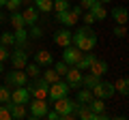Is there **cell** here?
Segmentation results:
<instances>
[{
  "label": "cell",
  "mask_w": 129,
  "mask_h": 120,
  "mask_svg": "<svg viewBox=\"0 0 129 120\" xmlns=\"http://www.w3.org/2000/svg\"><path fill=\"white\" fill-rule=\"evenodd\" d=\"M73 45L78 47V49H82V51H92L95 45H97L95 30H92L90 26H86V24H84L82 28H78L73 32Z\"/></svg>",
  "instance_id": "6da1fadb"
},
{
  "label": "cell",
  "mask_w": 129,
  "mask_h": 120,
  "mask_svg": "<svg viewBox=\"0 0 129 120\" xmlns=\"http://www.w3.org/2000/svg\"><path fill=\"white\" fill-rule=\"evenodd\" d=\"M28 90H30L32 99H47V94H50V84L43 79V75H39V77H35V84Z\"/></svg>",
  "instance_id": "7a4b0ae2"
},
{
  "label": "cell",
  "mask_w": 129,
  "mask_h": 120,
  "mask_svg": "<svg viewBox=\"0 0 129 120\" xmlns=\"http://www.w3.org/2000/svg\"><path fill=\"white\" fill-rule=\"evenodd\" d=\"M69 84L64 82V79H56L54 84H50V94L47 99L50 101H56V99H62V97H69Z\"/></svg>",
  "instance_id": "3957f363"
},
{
  "label": "cell",
  "mask_w": 129,
  "mask_h": 120,
  "mask_svg": "<svg viewBox=\"0 0 129 120\" xmlns=\"http://www.w3.org/2000/svg\"><path fill=\"white\" fill-rule=\"evenodd\" d=\"M28 107H30V111H28V118H32V120L45 118L47 109H50V105L45 103V99H35V101H32Z\"/></svg>",
  "instance_id": "277c9868"
},
{
  "label": "cell",
  "mask_w": 129,
  "mask_h": 120,
  "mask_svg": "<svg viewBox=\"0 0 129 120\" xmlns=\"http://www.w3.org/2000/svg\"><path fill=\"white\" fill-rule=\"evenodd\" d=\"M5 82H7V86H13V88L15 86H26L28 84V75H26L24 69H13V71L7 73Z\"/></svg>",
  "instance_id": "5b68a950"
},
{
  "label": "cell",
  "mask_w": 129,
  "mask_h": 120,
  "mask_svg": "<svg viewBox=\"0 0 129 120\" xmlns=\"http://www.w3.org/2000/svg\"><path fill=\"white\" fill-rule=\"evenodd\" d=\"M92 94H95L97 99H112L116 94V86L112 82H99L92 88Z\"/></svg>",
  "instance_id": "8992f818"
},
{
  "label": "cell",
  "mask_w": 129,
  "mask_h": 120,
  "mask_svg": "<svg viewBox=\"0 0 129 120\" xmlns=\"http://www.w3.org/2000/svg\"><path fill=\"white\" fill-rule=\"evenodd\" d=\"M82 54H84V51L78 49L73 43H71V45H67V47H62V60H64L69 67H75V65H78V60L82 58Z\"/></svg>",
  "instance_id": "52a82bcc"
},
{
  "label": "cell",
  "mask_w": 129,
  "mask_h": 120,
  "mask_svg": "<svg viewBox=\"0 0 129 120\" xmlns=\"http://www.w3.org/2000/svg\"><path fill=\"white\" fill-rule=\"evenodd\" d=\"M82 71L78 67H69V71L64 73V82L69 84V88H82Z\"/></svg>",
  "instance_id": "ba28073f"
},
{
  "label": "cell",
  "mask_w": 129,
  "mask_h": 120,
  "mask_svg": "<svg viewBox=\"0 0 129 120\" xmlns=\"http://www.w3.org/2000/svg\"><path fill=\"white\" fill-rule=\"evenodd\" d=\"M54 43L58 47H67L73 43V32H71L69 28H60V30H56L54 32Z\"/></svg>",
  "instance_id": "9c48e42d"
},
{
  "label": "cell",
  "mask_w": 129,
  "mask_h": 120,
  "mask_svg": "<svg viewBox=\"0 0 129 120\" xmlns=\"http://www.w3.org/2000/svg\"><path fill=\"white\" fill-rule=\"evenodd\" d=\"M9 60H11V65H13V69H24L28 65V54L24 51V47H17L15 51H11Z\"/></svg>",
  "instance_id": "30bf717a"
},
{
  "label": "cell",
  "mask_w": 129,
  "mask_h": 120,
  "mask_svg": "<svg viewBox=\"0 0 129 120\" xmlns=\"http://www.w3.org/2000/svg\"><path fill=\"white\" fill-rule=\"evenodd\" d=\"M30 90L26 86H15V90H11V101L15 103H22V105H28L30 103Z\"/></svg>",
  "instance_id": "8fae6325"
},
{
  "label": "cell",
  "mask_w": 129,
  "mask_h": 120,
  "mask_svg": "<svg viewBox=\"0 0 129 120\" xmlns=\"http://www.w3.org/2000/svg\"><path fill=\"white\" fill-rule=\"evenodd\" d=\"M73 103H75V101H71L69 97H62V99L52 101V105H54V109L60 114V120H62L64 114H71V111H73Z\"/></svg>",
  "instance_id": "7c38bea8"
},
{
  "label": "cell",
  "mask_w": 129,
  "mask_h": 120,
  "mask_svg": "<svg viewBox=\"0 0 129 120\" xmlns=\"http://www.w3.org/2000/svg\"><path fill=\"white\" fill-rule=\"evenodd\" d=\"M5 105L9 107V111H11V120H22V118H26V116H28V111H26V105H22V103L7 101Z\"/></svg>",
  "instance_id": "4fadbf2b"
},
{
  "label": "cell",
  "mask_w": 129,
  "mask_h": 120,
  "mask_svg": "<svg viewBox=\"0 0 129 120\" xmlns=\"http://www.w3.org/2000/svg\"><path fill=\"white\" fill-rule=\"evenodd\" d=\"M78 19H80V17H78V15H75L71 9H67V11H60V13H56V22H60L64 28H71L75 22H78Z\"/></svg>",
  "instance_id": "5bb4252c"
},
{
  "label": "cell",
  "mask_w": 129,
  "mask_h": 120,
  "mask_svg": "<svg viewBox=\"0 0 129 120\" xmlns=\"http://www.w3.org/2000/svg\"><path fill=\"white\" fill-rule=\"evenodd\" d=\"M24 22H26V26H35V24L39 22V11L35 5H28L26 9H24Z\"/></svg>",
  "instance_id": "9a60e30c"
},
{
  "label": "cell",
  "mask_w": 129,
  "mask_h": 120,
  "mask_svg": "<svg viewBox=\"0 0 129 120\" xmlns=\"http://www.w3.org/2000/svg\"><path fill=\"white\" fill-rule=\"evenodd\" d=\"M95 60H97V56L92 54V51H84L82 58L78 60V65H75V67H78L80 71H88V69H90V65L95 62Z\"/></svg>",
  "instance_id": "2e32d148"
},
{
  "label": "cell",
  "mask_w": 129,
  "mask_h": 120,
  "mask_svg": "<svg viewBox=\"0 0 129 120\" xmlns=\"http://www.w3.org/2000/svg\"><path fill=\"white\" fill-rule=\"evenodd\" d=\"M35 62H37L39 67H52L54 58H52V54L47 49H39L37 54H35Z\"/></svg>",
  "instance_id": "e0dca14e"
},
{
  "label": "cell",
  "mask_w": 129,
  "mask_h": 120,
  "mask_svg": "<svg viewBox=\"0 0 129 120\" xmlns=\"http://www.w3.org/2000/svg\"><path fill=\"white\" fill-rule=\"evenodd\" d=\"M112 19H114L116 24H125V26H127V22H129V11L125 9V7H114V9H112Z\"/></svg>",
  "instance_id": "ac0fdd59"
},
{
  "label": "cell",
  "mask_w": 129,
  "mask_h": 120,
  "mask_svg": "<svg viewBox=\"0 0 129 120\" xmlns=\"http://www.w3.org/2000/svg\"><path fill=\"white\" fill-rule=\"evenodd\" d=\"M88 71L101 77V75H106V73H108V62H106V60H99V58H97L95 62L90 65V69H88Z\"/></svg>",
  "instance_id": "d6986e66"
},
{
  "label": "cell",
  "mask_w": 129,
  "mask_h": 120,
  "mask_svg": "<svg viewBox=\"0 0 129 120\" xmlns=\"http://www.w3.org/2000/svg\"><path fill=\"white\" fill-rule=\"evenodd\" d=\"M13 34H15V45H17V47H26L28 37H30L26 28H15V32H13Z\"/></svg>",
  "instance_id": "ffe728a7"
},
{
  "label": "cell",
  "mask_w": 129,
  "mask_h": 120,
  "mask_svg": "<svg viewBox=\"0 0 129 120\" xmlns=\"http://www.w3.org/2000/svg\"><path fill=\"white\" fill-rule=\"evenodd\" d=\"M39 13H52L54 11V0H32Z\"/></svg>",
  "instance_id": "44dd1931"
},
{
  "label": "cell",
  "mask_w": 129,
  "mask_h": 120,
  "mask_svg": "<svg viewBox=\"0 0 129 120\" xmlns=\"http://www.w3.org/2000/svg\"><path fill=\"white\" fill-rule=\"evenodd\" d=\"M114 86L120 97H129V77H120L118 82H114Z\"/></svg>",
  "instance_id": "7402d4cb"
},
{
  "label": "cell",
  "mask_w": 129,
  "mask_h": 120,
  "mask_svg": "<svg viewBox=\"0 0 129 120\" xmlns=\"http://www.w3.org/2000/svg\"><path fill=\"white\" fill-rule=\"evenodd\" d=\"M99 82H101V77L95 75V73H88V75H84V77H82V86H84V88H90V90H92Z\"/></svg>",
  "instance_id": "603a6c76"
},
{
  "label": "cell",
  "mask_w": 129,
  "mask_h": 120,
  "mask_svg": "<svg viewBox=\"0 0 129 120\" xmlns=\"http://www.w3.org/2000/svg\"><path fill=\"white\" fill-rule=\"evenodd\" d=\"M92 99H95V94H92L90 88H84V86H82V88L78 90V101H80V103H90Z\"/></svg>",
  "instance_id": "cb8c5ba5"
},
{
  "label": "cell",
  "mask_w": 129,
  "mask_h": 120,
  "mask_svg": "<svg viewBox=\"0 0 129 120\" xmlns=\"http://www.w3.org/2000/svg\"><path fill=\"white\" fill-rule=\"evenodd\" d=\"M9 22H11V26H13V28H26V22H24V15L19 13V11H13V13H11Z\"/></svg>",
  "instance_id": "d4e9b609"
},
{
  "label": "cell",
  "mask_w": 129,
  "mask_h": 120,
  "mask_svg": "<svg viewBox=\"0 0 129 120\" xmlns=\"http://www.w3.org/2000/svg\"><path fill=\"white\" fill-rule=\"evenodd\" d=\"M88 107H90L95 114H103V111H106V99H97L95 97L90 103H88Z\"/></svg>",
  "instance_id": "484cf974"
},
{
  "label": "cell",
  "mask_w": 129,
  "mask_h": 120,
  "mask_svg": "<svg viewBox=\"0 0 129 120\" xmlns=\"http://www.w3.org/2000/svg\"><path fill=\"white\" fill-rule=\"evenodd\" d=\"M90 13L95 15V19H97V22H101V19H106V17H108V11H106V7H103L101 2H97V5L90 9Z\"/></svg>",
  "instance_id": "4316f807"
},
{
  "label": "cell",
  "mask_w": 129,
  "mask_h": 120,
  "mask_svg": "<svg viewBox=\"0 0 129 120\" xmlns=\"http://www.w3.org/2000/svg\"><path fill=\"white\" fill-rule=\"evenodd\" d=\"M43 79H45L47 84H54L56 79H60V75L56 73L54 67H45V71H43Z\"/></svg>",
  "instance_id": "83f0119b"
},
{
  "label": "cell",
  "mask_w": 129,
  "mask_h": 120,
  "mask_svg": "<svg viewBox=\"0 0 129 120\" xmlns=\"http://www.w3.org/2000/svg\"><path fill=\"white\" fill-rule=\"evenodd\" d=\"M24 71H26V75H28L30 79L39 77V73H41V71H39V65H37V62H30V65H26V67H24Z\"/></svg>",
  "instance_id": "f1b7e54d"
},
{
  "label": "cell",
  "mask_w": 129,
  "mask_h": 120,
  "mask_svg": "<svg viewBox=\"0 0 129 120\" xmlns=\"http://www.w3.org/2000/svg\"><path fill=\"white\" fill-rule=\"evenodd\" d=\"M0 43H2V45H7V47H9V45H15V34L5 30V32L0 34Z\"/></svg>",
  "instance_id": "f546056e"
},
{
  "label": "cell",
  "mask_w": 129,
  "mask_h": 120,
  "mask_svg": "<svg viewBox=\"0 0 129 120\" xmlns=\"http://www.w3.org/2000/svg\"><path fill=\"white\" fill-rule=\"evenodd\" d=\"M67 9H71V2H69V0H54V11H56V13L67 11Z\"/></svg>",
  "instance_id": "4dcf8cb0"
},
{
  "label": "cell",
  "mask_w": 129,
  "mask_h": 120,
  "mask_svg": "<svg viewBox=\"0 0 129 120\" xmlns=\"http://www.w3.org/2000/svg\"><path fill=\"white\" fill-rule=\"evenodd\" d=\"M5 7L11 11V13H13V11H19V9H22V0H7Z\"/></svg>",
  "instance_id": "1f68e13d"
},
{
  "label": "cell",
  "mask_w": 129,
  "mask_h": 120,
  "mask_svg": "<svg viewBox=\"0 0 129 120\" xmlns=\"http://www.w3.org/2000/svg\"><path fill=\"white\" fill-rule=\"evenodd\" d=\"M56 73L60 75V77H64V73H67V71H69V65H67V62H64V60H60V62H56Z\"/></svg>",
  "instance_id": "d6a6232c"
},
{
  "label": "cell",
  "mask_w": 129,
  "mask_h": 120,
  "mask_svg": "<svg viewBox=\"0 0 129 120\" xmlns=\"http://www.w3.org/2000/svg\"><path fill=\"white\" fill-rule=\"evenodd\" d=\"M7 101H11V90H9V88H5V86H0V103L5 105Z\"/></svg>",
  "instance_id": "836d02e7"
},
{
  "label": "cell",
  "mask_w": 129,
  "mask_h": 120,
  "mask_svg": "<svg viewBox=\"0 0 129 120\" xmlns=\"http://www.w3.org/2000/svg\"><path fill=\"white\" fill-rule=\"evenodd\" d=\"M82 22L86 24V26H92V24H95L97 19H95V15H92L90 11H84V13H82Z\"/></svg>",
  "instance_id": "e575fe53"
},
{
  "label": "cell",
  "mask_w": 129,
  "mask_h": 120,
  "mask_svg": "<svg viewBox=\"0 0 129 120\" xmlns=\"http://www.w3.org/2000/svg\"><path fill=\"white\" fill-rule=\"evenodd\" d=\"M125 34H127V26H125V24H116V28H114V37L123 39Z\"/></svg>",
  "instance_id": "d590c367"
},
{
  "label": "cell",
  "mask_w": 129,
  "mask_h": 120,
  "mask_svg": "<svg viewBox=\"0 0 129 120\" xmlns=\"http://www.w3.org/2000/svg\"><path fill=\"white\" fill-rule=\"evenodd\" d=\"M97 2H99V0H80V5H82V9H84V11H90L92 7L97 5ZM101 5H103V2H101Z\"/></svg>",
  "instance_id": "8d00e7d4"
},
{
  "label": "cell",
  "mask_w": 129,
  "mask_h": 120,
  "mask_svg": "<svg viewBox=\"0 0 129 120\" xmlns=\"http://www.w3.org/2000/svg\"><path fill=\"white\" fill-rule=\"evenodd\" d=\"M30 28H32V30H30L28 34H30L32 39H41V37H43V30H41V28L37 26V24H35V26H30Z\"/></svg>",
  "instance_id": "74e56055"
},
{
  "label": "cell",
  "mask_w": 129,
  "mask_h": 120,
  "mask_svg": "<svg viewBox=\"0 0 129 120\" xmlns=\"http://www.w3.org/2000/svg\"><path fill=\"white\" fill-rule=\"evenodd\" d=\"M0 120H11V111H9V107L2 105V103H0Z\"/></svg>",
  "instance_id": "f35d334b"
},
{
  "label": "cell",
  "mask_w": 129,
  "mask_h": 120,
  "mask_svg": "<svg viewBox=\"0 0 129 120\" xmlns=\"http://www.w3.org/2000/svg\"><path fill=\"white\" fill-rule=\"evenodd\" d=\"M9 56H11V51L7 49V45H2V43H0V62L9 60Z\"/></svg>",
  "instance_id": "ab89813d"
},
{
  "label": "cell",
  "mask_w": 129,
  "mask_h": 120,
  "mask_svg": "<svg viewBox=\"0 0 129 120\" xmlns=\"http://www.w3.org/2000/svg\"><path fill=\"white\" fill-rule=\"evenodd\" d=\"M45 118L47 120H60V114H58V111H56V109H47V114H45Z\"/></svg>",
  "instance_id": "60d3db41"
},
{
  "label": "cell",
  "mask_w": 129,
  "mask_h": 120,
  "mask_svg": "<svg viewBox=\"0 0 129 120\" xmlns=\"http://www.w3.org/2000/svg\"><path fill=\"white\" fill-rule=\"evenodd\" d=\"M71 11H73L78 17H82V13H84V9H82V5H75V7H71Z\"/></svg>",
  "instance_id": "b9f144b4"
},
{
  "label": "cell",
  "mask_w": 129,
  "mask_h": 120,
  "mask_svg": "<svg viewBox=\"0 0 129 120\" xmlns=\"http://www.w3.org/2000/svg\"><path fill=\"white\" fill-rule=\"evenodd\" d=\"M0 73H5V62H0Z\"/></svg>",
  "instance_id": "7bdbcfd3"
},
{
  "label": "cell",
  "mask_w": 129,
  "mask_h": 120,
  "mask_svg": "<svg viewBox=\"0 0 129 120\" xmlns=\"http://www.w3.org/2000/svg\"><path fill=\"white\" fill-rule=\"evenodd\" d=\"M22 5H32V0H22Z\"/></svg>",
  "instance_id": "ee69618b"
},
{
  "label": "cell",
  "mask_w": 129,
  "mask_h": 120,
  "mask_svg": "<svg viewBox=\"0 0 129 120\" xmlns=\"http://www.w3.org/2000/svg\"><path fill=\"white\" fill-rule=\"evenodd\" d=\"M5 2H7V0H0V9H2V7H5Z\"/></svg>",
  "instance_id": "f6af8a7d"
},
{
  "label": "cell",
  "mask_w": 129,
  "mask_h": 120,
  "mask_svg": "<svg viewBox=\"0 0 129 120\" xmlns=\"http://www.w3.org/2000/svg\"><path fill=\"white\" fill-rule=\"evenodd\" d=\"M2 22H5V15H2V13H0V24H2Z\"/></svg>",
  "instance_id": "bcb514c9"
},
{
  "label": "cell",
  "mask_w": 129,
  "mask_h": 120,
  "mask_svg": "<svg viewBox=\"0 0 129 120\" xmlns=\"http://www.w3.org/2000/svg\"><path fill=\"white\" fill-rule=\"evenodd\" d=\"M99 2H103V5H106V2H112V0H99Z\"/></svg>",
  "instance_id": "7dc6e473"
},
{
  "label": "cell",
  "mask_w": 129,
  "mask_h": 120,
  "mask_svg": "<svg viewBox=\"0 0 129 120\" xmlns=\"http://www.w3.org/2000/svg\"><path fill=\"white\" fill-rule=\"evenodd\" d=\"M127 24H129V22H127Z\"/></svg>",
  "instance_id": "c3c4849f"
}]
</instances>
